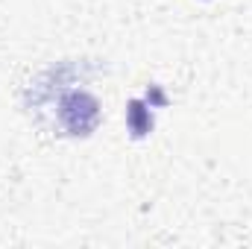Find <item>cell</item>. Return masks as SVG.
Masks as SVG:
<instances>
[{
  "instance_id": "7a4b0ae2",
  "label": "cell",
  "mask_w": 252,
  "mask_h": 249,
  "mask_svg": "<svg viewBox=\"0 0 252 249\" xmlns=\"http://www.w3.org/2000/svg\"><path fill=\"white\" fill-rule=\"evenodd\" d=\"M150 109H153V106H150ZM150 109H147V103H141V100H132V103H129L126 121H129V129H132L135 138H144V135L153 129V115H150Z\"/></svg>"
},
{
  "instance_id": "6da1fadb",
  "label": "cell",
  "mask_w": 252,
  "mask_h": 249,
  "mask_svg": "<svg viewBox=\"0 0 252 249\" xmlns=\"http://www.w3.org/2000/svg\"><path fill=\"white\" fill-rule=\"evenodd\" d=\"M100 103L88 91H67L59 97V124L64 126L67 135L85 138L91 135L100 124Z\"/></svg>"
}]
</instances>
